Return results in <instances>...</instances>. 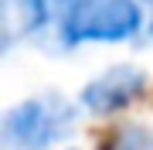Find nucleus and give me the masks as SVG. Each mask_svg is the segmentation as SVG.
I'll list each match as a JSON object with an SVG mask.
<instances>
[{
    "label": "nucleus",
    "mask_w": 153,
    "mask_h": 150,
    "mask_svg": "<svg viewBox=\"0 0 153 150\" xmlns=\"http://www.w3.org/2000/svg\"><path fill=\"white\" fill-rule=\"evenodd\" d=\"M75 116L78 109L58 92L31 96L4 113L0 137L7 150H48L75 130Z\"/></svg>",
    "instance_id": "f257e3e1"
},
{
    "label": "nucleus",
    "mask_w": 153,
    "mask_h": 150,
    "mask_svg": "<svg viewBox=\"0 0 153 150\" xmlns=\"http://www.w3.org/2000/svg\"><path fill=\"white\" fill-rule=\"evenodd\" d=\"M146 24L136 0H75L65 7L58 24L61 41L71 45H119L136 38Z\"/></svg>",
    "instance_id": "f03ea898"
},
{
    "label": "nucleus",
    "mask_w": 153,
    "mask_h": 150,
    "mask_svg": "<svg viewBox=\"0 0 153 150\" xmlns=\"http://www.w3.org/2000/svg\"><path fill=\"white\" fill-rule=\"evenodd\" d=\"M143 89H146L143 68H136V65H112V68H105L102 75H95L82 89L78 102H82V109L95 113V116H109V113L126 109Z\"/></svg>",
    "instance_id": "7ed1b4c3"
},
{
    "label": "nucleus",
    "mask_w": 153,
    "mask_h": 150,
    "mask_svg": "<svg viewBox=\"0 0 153 150\" xmlns=\"http://www.w3.org/2000/svg\"><path fill=\"white\" fill-rule=\"evenodd\" d=\"M51 0H0V31H4V51H10L17 41L31 38L48 28Z\"/></svg>",
    "instance_id": "20e7f679"
},
{
    "label": "nucleus",
    "mask_w": 153,
    "mask_h": 150,
    "mask_svg": "<svg viewBox=\"0 0 153 150\" xmlns=\"http://www.w3.org/2000/svg\"><path fill=\"white\" fill-rule=\"evenodd\" d=\"M102 150H153V130L150 126H119L102 143Z\"/></svg>",
    "instance_id": "39448f33"
},
{
    "label": "nucleus",
    "mask_w": 153,
    "mask_h": 150,
    "mask_svg": "<svg viewBox=\"0 0 153 150\" xmlns=\"http://www.w3.org/2000/svg\"><path fill=\"white\" fill-rule=\"evenodd\" d=\"M58 4H61V7H68V4H75V0H58Z\"/></svg>",
    "instance_id": "423d86ee"
},
{
    "label": "nucleus",
    "mask_w": 153,
    "mask_h": 150,
    "mask_svg": "<svg viewBox=\"0 0 153 150\" xmlns=\"http://www.w3.org/2000/svg\"><path fill=\"white\" fill-rule=\"evenodd\" d=\"M150 34H153V21H150Z\"/></svg>",
    "instance_id": "0eeeda50"
},
{
    "label": "nucleus",
    "mask_w": 153,
    "mask_h": 150,
    "mask_svg": "<svg viewBox=\"0 0 153 150\" xmlns=\"http://www.w3.org/2000/svg\"><path fill=\"white\" fill-rule=\"evenodd\" d=\"M150 4H153V0H150Z\"/></svg>",
    "instance_id": "6e6552de"
}]
</instances>
